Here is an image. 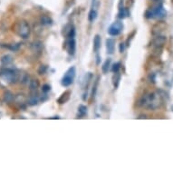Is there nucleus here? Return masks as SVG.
I'll list each match as a JSON object with an SVG mask.
<instances>
[{"mask_svg": "<svg viewBox=\"0 0 173 173\" xmlns=\"http://www.w3.org/2000/svg\"><path fill=\"white\" fill-rule=\"evenodd\" d=\"M167 42V37L164 36H156L151 42V46L156 48H160L165 44Z\"/></svg>", "mask_w": 173, "mask_h": 173, "instance_id": "1a4fd4ad", "label": "nucleus"}, {"mask_svg": "<svg viewBox=\"0 0 173 173\" xmlns=\"http://www.w3.org/2000/svg\"><path fill=\"white\" fill-rule=\"evenodd\" d=\"M32 47L34 49V51H41V49H42V43L41 42H39V41H36V42H34L32 44Z\"/></svg>", "mask_w": 173, "mask_h": 173, "instance_id": "393cba45", "label": "nucleus"}, {"mask_svg": "<svg viewBox=\"0 0 173 173\" xmlns=\"http://www.w3.org/2000/svg\"><path fill=\"white\" fill-rule=\"evenodd\" d=\"M70 96H71V92H70V91H65L60 97H59V99L57 100V102L60 103V104L65 103L66 102L69 101V99H70Z\"/></svg>", "mask_w": 173, "mask_h": 173, "instance_id": "ddd939ff", "label": "nucleus"}, {"mask_svg": "<svg viewBox=\"0 0 173 173\" xmlns=\"http://www.w3.org/2000/svg\"><path fill=\"white\" fill-rule=\"evenodd\" d=\"M75 75H76V68L75 66H71L70 68H68V70L65 72V73L62 78L61 85L63 87L70 86L73 83V81H75Z\"/></svg>", "mask_w": 173, "mask_h": 173, "instance_id": "7ed1b4c3", "label": "nucleus"}, {"mask_svg": "<svg viewBox=\"0 0 173 173\" xmlns=\"http://www.w3.org/2000/svg\"><path fill=\"white\" fill-rule=\"evenodd\" d=\"M14 99H15V96L10 91L5 92V93H4V101L5 102L7 103H10L14 101Z\"/></svg>", "mask_w": 173, "mask_h": 173, "instance_id": "f3484780", "label": "nucleus"}, {"mask_svg": "<svg viewBox=\"0 0 173 173\" xmlns=\"http://www.w3.org/2000/svg\"><path fill=\"white\" fill-rule=\"evenodd\" d=\"M98 7H99V1L98 0H92L91 10L88 14V20L89 22H94L98 17Z\"/></svg>", "mask_w": 173, "mask_h": 173, "instance_id": "6e6552de", "label": "nucleus"}, {"mask_svg": "<svg viewBox=\"0 0 173 173\" xmlns=\"http://www.w3.org/2000/svg\"><path fill=\"white\" fill-rule=\"evenodd\" d=\"M65 48L68 54L70 55H75L76 52V41L75 37H66L65 43Z\"/></svg>", "mask_w": 173, "mask_h": 173, "instance_id": "0eeeda50", "label": "nucleus"}, {"mask_svg": "<svg viewBox=\"0 0 173 173\" xmlns=\"http://www.w3.org/2000/svg\"><path fill=\"white\" fill-rule=\"evenodd\" d=\"M29 80V76L27 75H24V76L21 78V83H26Z\"/></svg>", "mask_w": 173, "mask_h": 173, "instance_id": "c85d7f7f", "label": "nucleus"}, {"mask_svg": "<svg viewBox=\"0 0 173 173\" xmlns=\"http://www.w3.org/2000/svg\"><path fill=\"white\" fill-rule=\"evenodd\" d=\"M101 43H102V39L101 36L99 34H96L93 38V51L95 53H98L99 50L101 48Z\"/></svg>", "mask_w": 173, "mask_h": 173, "instance_id": "f8f14e48", "label": "nucleus"}, {"mask_svg": "<svg viewBox=\"0 0 173 173\" xmlns=\"http://www.w3.org/2000/svg\"><path fill=\"white\" fill-rule=\"evenodd\" d=\"M51 91V85H44L43 87H42V92L44 93H47L48 92Z\"/></svg>", "mask_w": 173, "mask_h": 173, "instance_id": "bb28decb", "label": "nucleus"}, {"mask_svg": "<svg viewBox=\"0 0 173 173\" xmlns=\"http://www.w3.org/2000/svg\"><path fill=\"white\" fill-rule=\"evenodd\" d=\"M27 102H28V104L30 105V106H34V105H36L37 103H38L39 98H38L37 95L33 94V95H31L30 97H29V99H28Z\"/></svg>", "mask_w": 173, "mask_h": 173, "instance_id": "412c9836", "label": "nucleus"}, {"mask_svg": "<svg viewBox=\"0 0 173 173\" xmlns=\"http://www.w3.org/2000/svg\"><path fill=\"white\" fill-rule=\"evenodd\" d=\"M17 32L22 38H24V39L28 38L29 36H30V34H31V29H30V26H29L28 23L26 21H24V20L19 22L17 24Z\"/></svg>", "mask_w": 173, "mask_h": 173, "instance_id": "39448f33", "label": "nucleus"}, {"mask_svg": "<svg viewBox=\"0 0 173 173\" xmlns=\"http://www.w3.org/2000/svg\"><path fill=\"white\" fill-rule=\"evenodd\" d=\"M87 112H88V109L85 105H79L78 107V112H77V116L78 118H83V117H85L86 114H87Z\"/></svg>", "mask_w": 173, "mask_h": 173, "instance_id": "4468645a", "label": "nucleus"}, {"mask_svg": "<svg viewBox=\"0 0 173 173\" xmlns=\"http://www.w3.org/2000/svg\"><path fill=\"white\" fill-rule=\"evenodd\" d=\"M38 87H39V81L36 80V79H32L29 82V88H30L31 91H36Z\"/></svg>", "mask_w": 173, "mask_h": 173, "instance_id": "6ab92c4d", "label": "nucleus"}, {"mask_svg": "<svg viewBox=\"0 0 173 173\" xmlns=\"http://www.w3.org/2000/svg\"><path fill=\"white\" fill-rule=\"evenodd\" d=\"M106 49L107 53L112 54L115 50V40L112 38H108L106 40Z\"/></svg>", "mask_w": 173, "mask_h": 173, "instance_id": "9d476101", "label": "nucleus"}, {"mask_svg": "<svg viewBox=\"0 0 173 173\" xmlns=\"http://www.w3.org/2000/svg\"><path fill=\"white\" fill-rule=\"evenodd\" d=\"M167 12L164 9V7H162V5H158L157 7H153L151 9L147 10L145 13V17L148 19H162L166 17Z\"/></svg>", "mask_w": 173, "mask_h": 173, "instance_id": "f03ea898", "label": "nucleus"}, {"mask_svg": "<svg viewBox=\"0 0 173 173\" xmlns=\"http://www.w3.org/2000/svg\"><path fill=\"white\" fill-rule=\"evenodd\" d=\"M0 62L3 65H7L9 63H11L13 62V57L11 55H9V54H6V55H4L1 57L0 59Z\"/></svg>", "mask_w": 173, "mask_h": 173, "instance_id": "dca6fc26", "label": "nucleus"}, {"mask_svg": "<svg viewBox=\"0 0 173 173\" xmlns=\"http://www.w3.org/2000/svg\"><path fill=\"white\" fill-rule=\"evenodd\" d=\"M65 34L66 37H75V27L73 26V24H69L65 27Z\"/></svg>", "mask_w": 173, "mask_h": 173, "instance_id": "9b49d317", "label": "nucleus"}, {"mask_svg": "<svg viewBox=\"0 0 173 173\" xmlns=\"http://www.w3.org/2000/svg\"><path fill=\"white\" fill-rule=\"evenodd\" d=\"M96 58H97V63H97V65H99V63H100V61H101V59H102V58H101L100 55H97Z\"/></svg>", "mask_w": 173, "mask_h": 173, "instance_id": "7c9ffc66", "label": "nucleus"}, {"mask_svg": "<svg viewBox=\"0 0 173 173\" xmlns=\"http://www.w3.org/2000/svg\"><path fill=\"white\" fill-rule=\"evenodd\" d=\"M20 43H17V44H9V46H7L6 47L8 48V49H10V50L14 51V52H16L17 50H19V48H20Z\"/></svg>", "mask_w": 173, "mask_h": 173, "instance_id": "b1692460", "label": "nucleus"}, {"mask_svg": "<svg viewBox=\"0 0 173 173\" xmlns=\"http://www.w3.org/2000/svg\"><path fill=\"white\" fill-rule=\"evenodd\" d=\"M129 11L127 10L126 8H121V9H119V13H118V18L119 19H124L125 17H129Z\"/></svg>", "mask_w": 173, "mask_h": 173, "instance_id": "aec40b11", "label": "nucleus"}, {"mask_svg": "<svg viewBox=\"0 0 173 173\" xmlns=\"http://www.w3.org/2000/svg\"><path fill=\"white\" fill-rule=\"evenodd\" d=\"M98 83H99V78H97V79H96V81L94 82V85H93V86H92V93H91V96H92V97H94V95H95L96 91H97Z\"/></svg>", "mask_w": 173, "mask_h": 173, "instance_id": "a878e982", "label": "nucleus"}, {"mask_svg": "<svg viewBox=\"0 0 173 173\" xmlns=\"http://www.w3.org/2000/svg\"><path fill=\"white\" fill-rule=\"evenodd\" d=\"M153 1H156V2H159V1H160V0H153Z\"/></svg>", "mask_w": 173, "mask_h": 173, "instance_id": "2f4dec72", "label": "nucleus"}, {"mask_svg": "<svg viewBox=\"0 0 173 173\" xmlns=\"http://www.w3.org/2000/svg\"><path fill=\"white\" fill-rule=\"evenodd\" d=\"M0 76L9 83H17L19 79L18 73L15 71L14 69H10V68L3 69V70L0 72Z\"/></svg>", "mask_w": 173, "mask_h": 173, "instance_id": "20e7f679", "label": "nucleus"}, {"mask_svg": "<svg viewBox=\"0 0 173 173\" xmlns=\"http://www.w3.org/2000/svg\"><path fill=\"white\" fill-rule=\"evenodd\" d=\"M125 50V44L124 43H121L120 44V46H119V51L120 53H123Z\"/></svg>", "mask_w": 173, "mask_h": 173, "instance_id": "c756f323", "label": "nucleus"}, {"mask_svg": "<svg viewBox=\"0 0 173 173\" xmlns=\"http://www.w3.org/2000/svg\"><path fill=\"white\" fill-rule=\"evenodd\" d=\"M47 71V67L46 65H41L40 68L38 69V73L39 75H44Z\"/></svg>", "mask_w": 173, "mask_h": 173, "instance_id": "cd10ccee", "label": "nucleus"}, {"mask_svg": "<svg viewBox=\"0 0 173 173\" xmlns=\"http://www.w3.org/2000/svg\"><path fill=\"white\" fill-rule=\"evenodd\" d=\"M121 77V75H120L119 73H114V75H113V78H112V80H113V86H114L115 89L118 88V86H119V85H120Z\"/></svg>", "mask_w": 173, "mask_h": 173, "instance_id": "4be33fe9", "label": "nucleus"}, {"mask_svg": "<svg viewBox=\"0 0 173 173\" xmlns=\"http://www.w3.org/2000/svg\"><path fill=\"white\" fill-rule=\"evenodd\" d=\"M111 63H112L111 58L106 59V61L103 63V65L102 66V71L103 73H107L109 72V70H110V68H111Z\"/></svg>", "mask_w": 173, "mask_h": 173, "instance_id": "2eb2a0df", "label": "nucleus"}, {"mask_svg": "<svg viewBox=\"0 0 173 173\" xmlns=\"http://www.w3.org/2000/svg\"><path fill=\"white\" fill-rule=\"evenodd\" d=\"M123 30V24L121 21H115L113 22L108 28V34L111 36H118Z\"/></svg>", "mask_w": 173, "mask_h": 173, "instance_id": "423d86ee", "label": "nucleus"}, {"mask_svg": "<svg viewBox=\"0 0 173 173\" xmlns=\"http://www.w3.org/2000/svg\"><path fill=\"white\" fill-rule=\"evenodd\" d=\"M40 21H41V24H43V26H52L53 24V20H52V18H50L49 17L47 16H43L40 19Z\"/></svg>", "mask_w": 173, "mask_h": 173, "instance_id": "a211bd4d", "label": "nucleus"}, {"mask_svg": "<svg viewBox=\"0 0 173 173\" xmlns=\"http://www.w3.org/2000/svg\"><path fill=\"white\" fill-rule=\"evenodd\" d=\"M162 104V97L158 92H150L143 95L140 100V105L149 110H156Z\"/></svg>", "mask_w": 173, "mask_h": 173, "instance_id": "f257e3e1", "label": "nucleus"}, {"mask_svg": "<svg viewBox=\"0 0 173 173\" xmlns=\"http://www.w3.org/2000/svg\"><path fill=\"white\" fill-rule=\"evenodd\" d=\"M120 69H121V63L120 62H117V63H113L112 68H111V70H112V72L113 73H119Z\"/></svg>", "mask_w": 173, "mask_h": 173, "instance_id": "5701e85b", "label": "nucleus"}]
</instances>
